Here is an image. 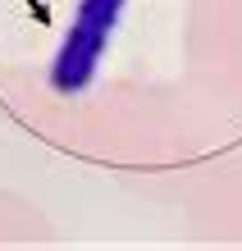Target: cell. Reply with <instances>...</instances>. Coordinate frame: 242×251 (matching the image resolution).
Here are the masks:
<instances>
[{"label": "cell", "mask_w": 242, "mask_h": 251, "mask_svg": "<svg viewBox=\"0 0 242 251\" xmlns=\"http://www.w3.org/2000/svg\"><path fill=\"white\" fill-rule=\"evenodd\" d=\"M101 50H105V32L92 23H73V32L64 41V50H59V60L51 69V78L59 92H78V87L92 82V73H96V60H101Z\"/></svg>", "instance_id": "6da1fadb"}, {"label": "cell", "mask_w": 242, "mask_h": 251, "mask_svg": "<svg viewBox=\"0 0 242 251\" xmlns=\"http://www.w3.org/2000/svg\"><path fill=\"white\" fill-rule=\"evenodd\" d=\"M119 9H124V0H82V14H78V19L92 23V27H101V32H110Z\"/></svg>", "instance_id": "7a4b0ae2"}]
</instances>
